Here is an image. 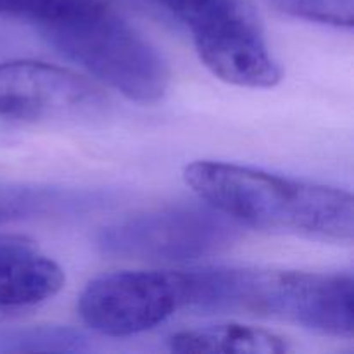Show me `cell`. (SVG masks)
I'll return each mask as SVG.
<instances>
[{
    "label": "cell",
    "instance_id": "5",
    "mask_svg": "<svg viewBox=\"0 0 354 354\" xmlns=\"http://www.w3.org/2000/svg\"><path fill=\"white\" fill-rule=\"evenodd\" d=\"M235 221L206 206L145 211L102 228L97 245L107 256L142 261H190L230 248L239 239Z\"/></svg>",
    "mask_w": 354,
    "mask_h": 354
},
{
    "label": "cell",
    "instance_id": "1",
    "mask_svg": "<svg viewBox=\"0 0 354 354\" xmlns=\"http://www.w3.org/2000/svg\"><path fill=\"white\" fill-rule=\"evenodd\" d=\"M183 180L201 201L241 227L342 244L354 239L348 190L209 159L187 165Z\"/></svg>",
    "mask_w": 354,
    "mask_h": 354
},
{
    "label": "cell",
    "instance_id": "8",
    "mask_svg": "<svg viewBox=\"0 0 354 354\" xmlns=\"http://www.w3.org/2000/svg\"><path fill=\"white\" fill-rule=\"evenodd\" d=\"M66 275L31 239L0 234V310L30 308L57 296Z\"/></svg>",
    "mask_w": 354,
    "mask_h": 354
},
{
    "label": "cell",
    "instance_id": "9",
    "mask_svg": "<svg viewBox=\"0 0 354 354\" xmlns=\"http://www.w3.org/2000/svg\"><path fill=\"white\" fill-rule=\"evenodd\" d=\"M175 353L283 354L290 351L287 339L265 328L241 324L206 325L176 332L168 341Z\"/></svg>",
    "mask_w": 354,
    "mask_h": 354
},
{
    "label": "cell",
    "instance_id": "3",
    "mask_svg": "<svg viewBox=\"0 0 354 354\" xmlns=\"http://www.w3.org/2000/svg\"><path fill=\"white\" fill-rule=\"evenodd\" d=\"M40 31L66 57L133 102H159L168 90L171 71L161 50L104 0H88Z\"/></svg>",
    "mask_w": 354,
    "mask_h": 354
},
{
    "label": "cell",
    "instance_id": "12",
    "mask_svg": "<svg viewBox=\"0 0 354 354\" xmlns=\"http://www.w3.org/2000/svg\"><path fill=\"white\" fill-rule=\"evenodd\" d=\"M48 203L55 201L41 190L0 182V225L24 220L31 214L40 213Z\"/></svg>",
    "mask_w": 354,
    "mask_h": 354
},
{
    "label": "cell",
    "instance_id": "2",
    "mask_svg": "<svg viewBox=\"0 0 354 354\" xmlns=\"http://www.w3.org/2000/svg\"><path fill=\"white\" fill-rule=\"evenodd\" d=\"M183 279L187 310L258 315L332 337L354 335L351 273L218 266L189 270Z\"/></svg>",
    "mask_w": 354,
    "mask_h": 354
},
{
    "label": "cell",
    "instance_id": "11",
    "mask_svg": "<svg viewBox=\"0 0 354 354\" xmlns=\"http://www.w3.org/2000/svg\"><path fill=\"white\" fill-rule=\"evenodd\" d=\"M88 0H0V16L45 24L69 16Z\"/></svg>",
    "mask_w": 354,
    "mask_h": 354
},
{
    "label": "cell",
    "instance_id": "6",
    "mask_svg": "<svg viewBox=\"0 0 354 354\" xmlns=\"http://www.w3.org/2000/svg\"><path fill=\"white\" fill-rule=\"evenodd\" d=\"M185 308L183 272L121 270L90 280L78 297V315L93 332L130 337L158 327Z\"/></svg>",
    "mask_w": 354,
    "mask_h": 354
},
{
    "label": "cell",
    "instance_id": "4",
    "mask_svg": "<svg viewBox=\"0 0 354 354\" xmlns=\"http://www.w3.org/2000/svg\"><path fill=\"white\" fill-rule=\"evenodd\" d=\"M192 33L199 59L230 85L272 88L283 73L249 0H159Z\"/></svg>",
    "mask_w": 354,
    "mask_h": 354
},
{
    "label": "cell",
    "instance_id": "7",
    "mask_svg": "<svg viewBox=\"0 0 354 354\" xmlns=\"http://www.w3.org/2000/svg\"><path fill=\"white\" fill-rule=\"evenodd\" d=\"M106 109L102 88L73 69L28 59L0 62V120L83 123Z\"/></svg>",
    "mask_w": 354,
    "mask_h": 354
},
{
    "label": "cell",
    "instance_id": "10",
    "mask_svg": "<svg viewBox=\"0 0 354 354\" xmlns=\"http://www.w3.org/2000/svg\"><path fill=\"white\" fill-rule=\"evenodd\" d=\"M280 12L292 17L328 24L335 28H348L354 24V0H265Z\"/></svg>",
    "mask_w": 354,
    "mask_h": 354
}]
</instances>
